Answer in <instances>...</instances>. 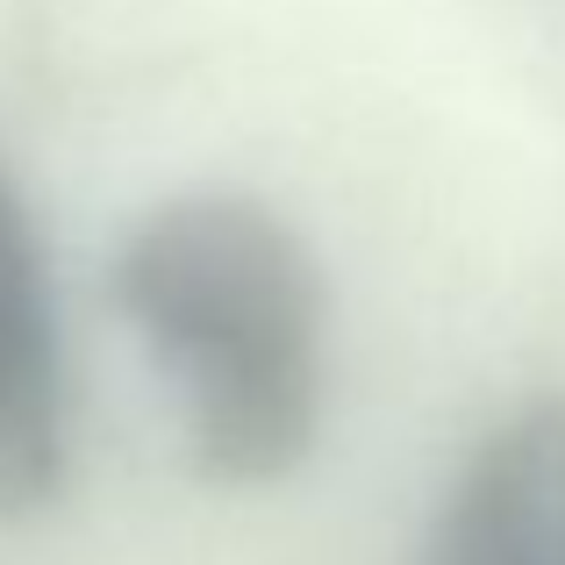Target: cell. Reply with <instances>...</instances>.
Segmentation results:
<instances>
[{
  "mask_svg": "<svg viewBox=\"0 0 565 565\" xmlns=\"http://www.w3.org/2000/svg\"><path fill=\"white\" fill-rule=\"evenodd\" d=\"M115 301L166 373L186 451L222 487H273L322 429V273L250 193H180L129 230Z\"/></svg>",
  "mask_w": 565,
  "mask_h": 565,
  "instance_id": "1",
  "label": "cell"
},
{
  "mask_svg": "<svg viewBox=\"0 0 565 565\" xmlns=\"http://www.w3.org/2000/svg\"><path fill=\"white\" fill-rule=\"evenodd\" d=\"M429 565H565V401H530L466 458Z\"/></svg>",
  "mask_w": 565,
  "mask_h": 565,
  "instance_id": "3",
  "label": "cell"
},
{
  "mask_svg": "<svg viewBox=\"0 0 565 565\" xmlns=\"http://www.w3.org/2000/svg\"><path fill=\"white\" fill-rule=\"evenodd\" d=\"M65 487V359L29 207L0 166V515H29Z\"/></svg>",
  "mask_w": 565,
  "mask_h": 565,
  "instance_id": "2",
  "label": "cell"
}]
</instances>
